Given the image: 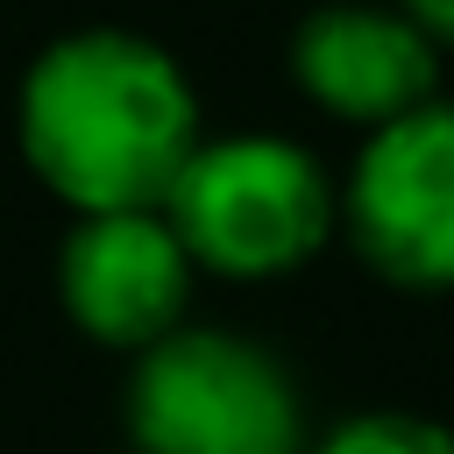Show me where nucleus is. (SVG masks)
I'll list each match as a JSON object with an SVG mask.
<instances>
[{"instance_id":"f257e3e1","label":"nucleus","mask_w":454,"mask_h":454,"mask_svg":"<svg viewBox=\"0 0 454 454\" xmlns=\"http://www.w3.org/2000/svg\"><path fill=\"white\" fill-rule=\"evenodd\" d=\"M21 149L35 177L78 213L163 206L199 149V99L184 71L142 35H71L43 50L21 85Z\"/></svg>"},{"instance_id":"f03ea898","label":"nucleus","mask_w":454,"mask_h":454,"mask_svg":"<svg viewBox=\"0 0 454 454\" xmlns=\"http://www.w3.org/2000/svg\"><path fill=\"white\" fill-rule=\"evenodd\" d=\"M163 220L177 227L192 262L220 277H277L326 241L333 192L298 142L234 135L184 156L177 184L163 192Z\"/></svg>"},{"instance_id":"7ed1b4c3","label":"nucleus","mask_w":454,"mask_h":454,"mask_svg":"<svg viewBox=\"0 0 454 454\" xmlns=\"http://www.w3.org/2000/svg\"><path fill=\"white\" fill-rule=\"evenodd\" d=\"M128 433L142 454H305L291 376L270 348L220 326H177L142 348Z\"/></svg>"},{"instance_id":"20e7f679","label":"nucleus","mask_w":454,"mask_h":454,"mask_svg":"<svg viewBox=\"0 0 454 454\" xmlns=\"http://www.w3.org/2000/svg\"><path fill=\"white\" fill-rule=\"evenodd\" d=\"M348 234L404 291H454V106L383 121L348 177Z\"/></svg>"},{"instance_id":"39448f33","label":"nucleus","mask_w":454,"mask_h":454,"mask_svg":"<svg viewBox=\"0 0 454 454\" xmlns=\"http://www.w3.org/2000/svg\"><path fill=\"white\" fill-rule=\"evenodd\" d=\"M57 291L71 326H85L106 348H156L163 333L184 326V298H192V255L177 241V227L163 220V206H128V213H78L64 262H57Z\"/></svg>"},{"instance_id":"423d86ee","label":"nucleus","mask_w":454,"mask_h":454,"mask_svg":"<svg viewBox=\"0 0 454 454\" xmlns=\"http://www.w3.org/2000/svg\"><path fill=\"white\" fill-rule=\"evenodd\" d=\"M291 71L298 85L340 114V121H362V128H383L411 106L433 99V35L404 14H376V7H326L298 28L291 43Z\"/></svg>"},{"instance_id":"0eeeda50","label":"nucleus","mask_w":454,"mask_h":454,"mask_svg":"<svg viewBox=\"0 0 454 454\" xmlns=\"http://www.w3.org/2000/svg\"><path fill=\"white\" fill-rule=\"evenodd\" d=\"M312 454H454V433L411 411H362V419H340Z\"/></svg>"},{"instance_id":"6e6552de","label":"nucleus","mask_w":454,"mask_h":454,"mask_svg":"<svg viewBox=\"0 0 454 454\" xmlns=\"http://www.w3.org/2000/svg\"><path fill=\"white\" fill-rule=\"evenodd\" d=\"M404 21H419L433 43H454V0H404Z\"/></svg>"}]
</instances>
